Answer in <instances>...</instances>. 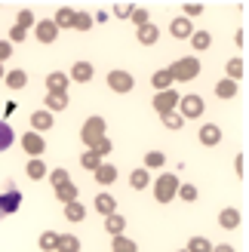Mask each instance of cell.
Masks as SVG:
<instances>
[{
	"instance_id": "f35d334b",
	"label": "cell",
	"mask_w": 249,
	"mask_h": 252,
	"mask_svg": "<svg viewBox=\"0 0 249 252\" xmlns=\"http://www.w3.org/2000/svg\"><path fill=\"white\" fill-rule=\"evenodd\" d=\"M179 194H182V200L191 203V200H197V188L194 185H179Z\"/></svg>"
},
{
	"instance_id": "83f0119b",
	"label": "cell",
	"mask_w": 249,
	"mask_h": 252,
	"mask_svg": "<svg viewBox=\"0 0 249 252\" xmlns=\"http://www.w3.org/2000/svg\"><path fill=\"white\" fill-rule=\"evenodd\" d=\"M65 216H68L71 221H80V219L86 216V209L77 203V200H74V203H65Z\"/></svg>"
},
{
	"instance_id": "484cf974",
	"label": "cell",
	"mask_w": 249,
	"mask_h": 252,
	"mask_svg": "<svg viewBox=\"0 0 249 252\" xmlns=\"http://www.w3.org/2000/svg\"><path fill=\"white\" fill-rule=\"evenodd\" d=\"M56 191H59V200H65V203H74V200H77V188L71 182H65L62 188H56Z\"/></svg>"
},
{
	"instance_id": "7a4b0ae2",
	"label": "cell",
	"mask_w": 249,
	"mask_h": 252,
	"mask_svg": "<svg viewBox=\"0 0 249 252\" xmlns=\"http://www.w3.org/2000/svg\"><path fill=\"white\" fill-rule=\"evenodd\" d=\"M169 74H172V80H194L197 74H200V62L197 59H182V62H176V65L169 68Z\"/></svg>"
},
{
	"instance_id": "60d3db41",
	"label": "cell",
	"mask_w": 249,
	"mask_h": 252,
	"mask_svg": "<svg viewBox=\"0 0 249 252\" xmlns=\"http://www.w3.org/2000/svg\"><path fill=\"white\" fill-rule=\"evenodd\" d=\"M145 160H148V166H154V169H157V166H163V163H166V157L160 154V151H151V154H148Z\"/></svg>"
},
{
	"instance_id": "f6af8a7d",
	"label": "cell",
	"mask_w": 249,
	"mask_h": 252,
	"mask_svg": "<svg viewBox=\"0 0 249 252\" xmlns=\"http://www.w3.org/2000/svg\"><path fill=\"white\" fill-rule=\"evenodd\" d=\"M12 56V43L9 40H0V62H6Z\"/></svg>"
},
{
	"instance_id": "7bdbcfd3",
	"label": "cell",
	"mask_w": 249,
	"mask_h": 252,
	"mask_svg": "<svg viewBox=\"0 0 249 252\" xmlns=\"http://www.w3.org/2000/svg\"><path fill=\"white\" fill-rule=\"evenodd\" d=\"M93 151H95V154H98V157H102V154H108V151H111V142H108V138L102 135V138H98V142L93 145Z\"/></svg>"
},
{
	"instance_id": "f907efd6",
	"label": "cell",
	"mask_w": 249,
	"mask_h": 252,
	"mask_svg": "<svg viewBox=\"0 0 249 252\" xmlns=\"http://www.w3.org/2000/svg\"><path fill=\"white\" fill-rule=\"evenodd\" d=\"M3 77H6V74H3V68H0V80H3Z\"/></svg>"
},
{
	"instance_id": "f1b7e54d",
	"label": "cell",
	"mask_w": 249,
	"mask_h": 252,
	"mask_svg": "<svg viewBox=\"0 0 249 252\" xmlns=\"http://www.w3.org/2000/svg\"><path fill=\"white\" fill-rule=\"evenodd\" d=\"M9 145H12V129L6 120H0V151H6Z\"/></svg>"
},
{
	"instance_id": "816d5d0a",
	"label": "cell",
	"mask_w": 249,
	"mask_h": 252,
	"mask_svg": "<svg viewBox=\"0 0 249 252\" xmlns=\"http://www.w3.org/2000/svg\"><path fill=\"white\" fill-rule=\"evenodd\" d=\"M185 252H188V249H185Z\"/></svg>"
},
{
	"instance_id": "d6a6232c",
	"label": "cell",
	"mask_w": 249,
	"mask_h": 252,
	"mask_svg": "<svg viewBox=\"0 0 249 252\" xmlns=\"http://www.w3.org/2000/svg\"><path fill=\"white\" fill-rule=\"evenodd\" d=\"M80 163H83L86 169H93V172H95L98 166H102V163H98V154H95V151H86V154L80 157Z\"/></svg>"
},
{
	"instance_id": "ab89813d",
	"label": "cell",
	"mask_w": 249,
	"mask_h": 252,
	"mask_svg": "<svg viewBox=\"0 0 249 252\" xmlns=\"http://www.w3.org/2000/svg\"><path fill=\"white\" fill-rule=\"evenodd\" d=\"M132 9H135L132 3H117V6H114V16H117V19H129Z\"/></svg>"
},
{
	"instance_id": "603a6c76",
	"label": "cell",
	"mask_w": 249,
	"mask_h": 252,
	"mask_svg": "<svg viewBox=\"0 0 249 252\" xmlns=\"http://www.w3.org/2000/svg\"><path fill=\"white\" fill-rule=\"evenodd\" d=\"M59 252H80V240H77V237H71V234L59 237Z\"/></svg>"
},
{
	"instance_id": "5bb4252c",
	"label": "cell",
	"mask_w": 249,
	"mask_h": 252,
	"mask_svg": "<svg viewBox=\"0 0 249 252\" xmlns=\"http://www.w3.org/2000/svg\"><path fill=\"white\" fill-rule=\"evenodd\" d=\"M71 77L77 80V83L93 80V65H90V62H77V65H74V71H71Z\"/></svg>"
},
{
	"instance_id": "4dcf8cb0",
	"label": "cell",
	"mask_w": 249,
	"mask_h": 252,
	"mask_svg": "<svg viewBox=\"0 0 249 252\" xmlns=\"http://www.w3.org/2000/svg\"><path fill=\"white\" fill-rule=\"evenodd\" d=\"M188 252H213V246H209L206 237H194V240L188 243Z\"/></svg>"
},
{
	"instance_id": "cb8c5ba5",
	"label": "cell",
	"mask_w": 249,
	"mask_h": 252,
	"mask_svg": "<svg viewBox=\"0 0 249 252\" xmlns=\"http://www.w3.org/2000/svg\"><path fill=\"white\" fill-rule=\"evenodd\" d=\"M56 28H74V9H59V16H56Z\"/></svg>"
},
{
	"instance_id": "30bf717a",
	"label": "cell",
	"mask_w": 249,
	"mask_h": 252,
	"mask_svg": "<svg viewBox=\"0 0 249 252\" xmlns=\"http://www.w3.org/2000/svg\"><path fill=\"white\" fill-rule=\"evenodd\" d=\"M22 145H25L28 154H43V138H40V132H28V135L22 138Z\"/></svg>"
},
{
	"instance_id": "f546056e",
	"label": "cell",
	"mask_w": 249,
	"mask_h": 252,
	"mask_svg": "<svg viewBox=\"0 0 249 252\" xmlns=\"http://www.w3.org/2000/svg\"><path fill=\"white\" fill-rule=\"evenodd\" d=\"M40 249H46V252H56V249H59V234H53V231H49V234H43V237H40Z\"/></svg>"
},
{
	"instance_id": "c3c4849f",
	"label": "cell",
	"mask_w": 249,
	"mask_h": 252,
	"mask_svg": "<svg viewBox=\"0 0 249 252\" xmlns=\"http://www.w3.org/2000/svg\"><path fill=\"white\" fill-rule=\"evenodd\" d=\"M9 40H12V43H19V40H25V28H19V25H16V28L9 31Z\"/></svg>"
},
{
	"instance_id": "2e32d148",
	"label": "cell",
	"mask_w": 249,
	"mask_h": 252,
	"mask_svg": "<svg viewBox=\"0 0 249 252\" xmlns=\"http://www.w3.org/2000/svg\"><path fill=\"white\" fill-rule=\"evenodd\" d=\"M216 95L218 98H234V95H237V83H234V80H218L216 83Z\"/></svg>"
},
{
	"instance_id": "7c38bea8",
	"label": "cell",
	"mask_w": 249,
	"mask_h": 252,
	"mask_svg": "<svg viewBox=\"0 0 249 252\" xmlns=\"http://www.w3.org/2000/svg\"><path fill=\"white\" fill-rule=\"evenodd\" d=\"M31 126H34L37 132L53 129V114H49V111H37V114H31Z\"/></svg>"
},
{
	"instance_id": "ee69618b",
	"label": "cell",
	"mask_w": 249,
	"mask_h": 252,
	"mask_svg": "<svg viewBox=\"0 0 249 252\" xmlns=\"http://www.w3.org/2000/svg\"><path fill=\"white\" fill-rule=\"evenodd\" d=\"M49 182H53L56 188H62V185H65V182H68V172H65V169H56L53 175H49Z\"/></svg>"
},
{
	"instance_id": "44dd1931",
	"label": "cell",
	"mask_w": 249,
	"mask_h": 252,
	"mask_svg": "<svg viewBox=\"0 0 249 252\" xmlns=\"http://www.w3.org/2000/svg\"><path fill=\"white\" fill-rule=\"evenodd\" d=\"M105 228H108L111 234L117 237L123 228H126V219H123V216H117V212H114V216H108V219H105Z\"/></svg>"
},
{
	"instance_id": "7dc6e473",
	"label": "cell",
	"mask_w": 249,
	"mask_h": 252,
	"mask_svg": "<svg viewBox=\"0 0 249 252\" xmlns=\"http://www.w3.org/2000/svg\"><path fill=\"white\" fill-rule=\"evenodd\" d=\"M129 19H135V22H139V28H142V25H148V12L145 9H132Z\"/></svg>"
},
{
	"instance_id": "4316f807",
	"label": "cell",
	"mask_w": 249,
	"mask_h": 252,
	"mask_svg": "<svg viewBox=\"0 0 249 252\" xmlns=\"http://www.w3.org/2000/svg\"><path fill=\"white\" fill-rule=\"evenodd\" d=\"M129 185L135 188V191H142V188H148V169H135L129 175Z\"/></svg>"
},
{
	"instance_id": "52a82bcc",
	"label": "cell",
	"mask_w": 249,
	"mask_h": 252,
	"mask_svg": "<svg viewBox=\"0 0 249 252\" xmlns=\"http://www.w3.org/2000/svg\"><path fill=\"white\" fill-rule=\"evenodd\" d=\"M108 83H111V90L114 93H129L132 90V77L126 71H111L108 74Z\"/></svg>"
},
{
	"instance_id": "ac0fdd59",
	"label": "cell",
	"mask_w": 249,
	"mask_h": 252,
	"mask_svg": "<svg viewBox=\"0 0 249 252\" xmlns=\"http://www.w3.org/2000/svg\"><path fill=\"white\" fill-rule=\"evenodd\" d=\"M172 37H179V40L191 37V22L188 19H172Z\"/></svg>"
},
{
	"instance_id": "8992f818",
	"label": "cell",
	"mask_w": 249,
	"mask_h": 252,
	"mask_svg": "<svg viewBox=\"0 0 249 252\" xmlns=\"http://www.w3.org/2000/svg\"><path fill=\"white\" fill-rule=\"evenodd\" d=\"M182 102V117H200L203 114V98L200 95H185V98H179Z\"/></svg>"
},
{
	"instance_id": "9a60e30c",
	"label": "cell",
	"mask_w": 249,
	"mask_h": 252,
	"mask_svg": "<svg viewBox=\"0 0 249 252\" xmlns=\"http://www.w3.org/2000/svg\"><path fill=\"white\" fill-rule=\"evenodd\" d=\"M114 179H117V169L111 166V163H102V166L95 169V182H98V185H111Z\"/></svg>"
},
{
	"instance_id": "1f68e13d",
	"label": "cell",
	"mask_w": 249,
	"mask_h": 252,
	"mask_svg": "<svg viewBox=\"0 0 249 252\" xmlns=\"http://www.w3.org/2000/svg\"><path fill=\"white\" fill-rule=\"evenodd\" d=\"M188 40H191L194 49H206V46H209V34H206V31H197V34L188 37Z\"/></svg>"
},
{
	"instance_id": "8fae6325",
	"label": "cell",
	"mask_w": 249,
	"mask_h": 252,
	"mask_svg": "<svg viewBox=\"0 0 249 252\" xmlns=\"http://www.w3.org/2000/svg\"><path fill=\"white\" fill-rule=\"evenodd\" d=\"M65 86H68V77L62 71H56V74L46 77V93H65Z\"/></svg>"
},
{
	"instance_id": "e0dca14e",
	"label": "cell",
	"mask_w": 249,
	"mask_h": 252,
	"mask_svg": "<svg viewBox=\"0 0 249 252\" xmlns=\"http://www.w3.org/2000/svg\"><path fill=\"white\" fill-rule=\"evenodd\" d=\"M3 80H6V86H9V90H22V86L28 83V74H25V71H9Z\"/></svg>"
},
{
	"instance_id": "4fadbf2b",
	"label": "cell",
	"mask_w": 249,
	"mask_h": 252,
	"mask_svg": "<svg viewBox=\"0 0 249 252\" xmlns=\"http://www.w3.org/2000/svg\"><path fill=\"white\" fill-rule=\"evenodd\" d=\"M218 138H221V129L216 123H206L203 129H200V142L203 145H218Z\"/></svg>"
},
{
	"instance_id": "681fc988",
	"label": "cell",
	"mask_w": 249,
	"mask_h": 252,
	"mask_svg": "<svg viewBox=\"0 0 249 252\" xmlns=\"http://www.w3.org/2000/svg\"><path fill=\"white\" fill-rule=\"evenodd\" d=\"M213 252H234V249H231V246H216Z\"/></svg>"
},
{
	"instance_id": "ba28073f",
	"label": "cell",
	"mask_w": 249,
	"mask_h": 252,
	"mask_svg": "<svg viewBox=\"0 0 249 252\" xmlns=\"http://www.w3.org/2000/svg\"><path fill=\"white\" fill-rule=\"evenodd\" d=\"M56 37H59L56 22H37V40L40 43H53Z\"/></svg>"
},
{
	"instance_id": "7402d4cb",
	"label": "cell",
	"mask_w": 249,
	"mask_h": 252,
	"mask_svg": "<svg viewBox=\"0 0 249 252\" xmlns=\"http://www.w3.org/2000/svg\"><path fill=\"white\" fill-rule=\"evenodd\" d=\"M218 221H221V228H237V224H240V212L237 209H225L218 216Z\"/></svg>"
},
{
	"instance_id": "b9f144b4",
	"label": "cell",
	"mask_w": 249,
	"mask_h": 252,
	"mask_svg": "<svg viewBox=\"0 0 249 252\" xmlns=\"http://www.w3.org/2000/svg\"><path fill=\"white\" fill-rule=\"evenodd\" d=\"M28 25H34V12L31 9H22L19 12V28H28Z\"/></svg>"
},
{
	"instance_id": "8d00e7d4",
	"label": "cell",
	"mask_w": 249,
	"mask_h": 252,
	"mask_svg": "<svg viewBox=\"0 0 249 252\" xmlns=\"http://www.w3.org/2000/svg\"><path fill=\"white\" fill-rule=\"evenodd\" d=\"M182 114H163V126L166 129H182Z\"/></svg>"
},
{
	"instance_id": "6da1fadb",
	"label": "cell",
	"mask_w": 249,
	"mask_h": 252,
	"mask_svg": "<svg viewBox=\"0 0 249 252\" xmlns=\"http://www.w3.org/2000/svg\"><path fill=\"white\" fill-rule=\"evenodd\" d=\"M154 194L160 203H172V197L179 194V179L176 175H160L157 185H154Z\"/></svg>"
},
{
	"instance_id": "d6986e66",
	"label": "cell",
	"mask_w": 249,
	"mask_h": 252,
	"mask_svg": "<svg viewBox=\"0 0 249 252\" xmlns=\"http://www.w3.org/2000/svg\"><path fill=\"white\" fill-rule=\"evenodd\" d=\"M139 43H145V46L157 43V28H154L151 22H148V25H142V28H139Z\"/></svg>"
},
{
	"instance_id": "74e56055",
	"label": "cell",
	"mask_w": 249,
	"mask_h": 252,
	"mask_svg": "<svg viewBox=\"0 0 249 252\" xmlns=\"http://www.w3.org/2000/svg\"><path fill=\"white\" fill-rule=\"evenodd\" d=\"M228 74H231L234 80L243 77V62H240V59H231V62H228Z\"/></svg>"
},
{
	"instance_id": "bcb514c9",
	"label": "cell",
	"mask_w": 249,
	"mask_h": 252,
	"mask_svg": "<svg viewBox=\"0 0 249 252\" xmlns=\"http://www.w3.org/2000/svg\"><path fill=\"white\" fill-rule=\"evenodd\" d=\"M203 3H185V16H200Z\"/></svg>"
},
{
	"instance_id": "ffe728a7",
	"label": "cell",
	"mask_w": 249,
	"mask_h": 252,
	"mask_svg": "<svg viewBox=\"0 0 249 252\" xmlns=\"http://www.w3.org/2000/svg\"><path fill=\"white\" fill-rule=\"evenodd\" d=\"M46 105L49 111H62V108H68V98L65 93H46Z\"/></svg>"
},
{
	"instance_id": "e575fe53",
	"label": "cell",
	"mask_w": 249,
	"mask_h": 252,
	"mask_svg": "<svg viewBox=\"0 0 249 252\" xmlns=\"http://www.w3.org/2000/svg\"><path fill=\"white\" fill-rule=\"evenodd\" d=\"M90 25H93V19L86 12H74V28L77 31H90Z\"/></svg>"
},
{
	"instance_id": "3957f363",
	"label": "cell",
	"mask_w": 249,
	"mask_h": 252,
	"mask_svg": "<svg viewBox=\"0 0 249 252\" xmlns=\"http://www.w3.org/2000/svg\"><path fill=\"white\" fill-rule=\"evenodd\" d=\"M19 206H22V194L9 185V191H6V194H0V219L12 216V212H16Z\"/></svg>"
},
{
	"instance_id": "d590c367",
	"label": "cell",
	"mask_w": 249,
	"mask_h": 252,
	"mask_svg": "<svg viewBox=\"0 0 249 252\" xmlns=\"http://www.w3.org/2000/svg\"><path fill=\"white\" fill-rule=\"evenodd\" d=\"M28 175H31V179H43V175H46V166H43L40 160H31V163H28Z\"/></svg>"
},
{
	"instance_id": "9c48e42d",
	"label": "cell",
	"mask_w": 249,
	"mask_h": 252,
	"mask_svg": "<svg viewBox=\"0 0 249 252\" xmlns=\"http://www.w3.org/2000/svg\"><path fill=\"white\" fill-rule=\"evenodd\" d=\"M95 209L102 212V216L108 219V216H114V209H117V200L111 197V194H98L95 197Z\"/></svg>"
},
{
	"instance_id": "836d02e7",
	"label": "cell",
	"mask_w": 249,
	"mask_h": 252,
	"mask_svg": "<svg viewBox=\"0 0 249 252\" xmlns=\"http://www.w3.org/2000/svg\"><path fill=\"white\" fill-rule=\"evenodd\" d=\"M114 252H135V243L117 234V237H114Z\"/></svg>"
},
{
	"instance_id": "5b68a950",
	"label": "cell",
	"mask_w": 249,
	"mask_h": 252,
	"mask_svg": "<svg viewBox=\"0 0 249 252\" xmlns=\"http://www.w3.org/2000/svg\"><path fill=\"white\" fill-rule=\"evenodd\" d=\"M179 105V93H172V90H163V93H157L154 98V108H157V114L163 117V114H172V108Z\"/></svg>"
},
{
	"instance_id": "277c9868",
	"label": "cell",
	"mask_w": 249,
	"mask_h": 252,
	"mask_svg": "<svg viewBox=\"0 0 249 252\" xmlns=\"http://www.w3.org/2000/svg\"><path fill=\"white\" fill-rule=\"evenodd\" d=\"M102 135H105V120L102 117H90L83 123V142L86 145H95Z\"/></svg>"
},
{
	"instance_id": "d4e9b609",
	"label": "cell",
	"mask_w": 249,
	"mask_h": 252,
	"mask_svg": "<svg viewBox=\"0 0 249 252\" xmlns=\"http://www.w3.org/2000/svg\"><path fill=\"white\" fill-rule=\"evenodd\" d=\"M151 83L157 86V90H160V93H163V90H169V83H172V74H169V68H163V71H157Z\"/></svg>"
}]
</instances>
